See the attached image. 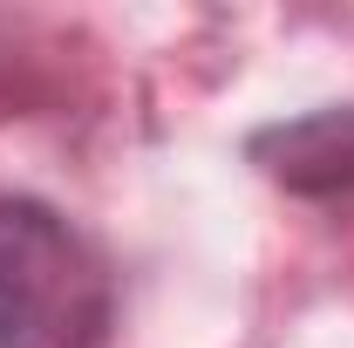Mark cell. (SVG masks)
<instances>
[{"label": "cell", "instance_id": "1", "mask_svg": "<svg viewBox=\"0 0 354 348\" xmlns=\"http://www.w3.org/2000/svg\"><path fill=\"white\" fill-rule=\"evenodd\" d=\"M116 273L48 198H0V348H102Z\"/></svg>", "mask_w": 354, "mask_h": 348}, {"label": "cell", "instance_id": "2", "mask_svg": "<svg viewBox=\"0 0 354 348\" xmlns=\"http://www.w3.org/2000/svg\"><path fill=\"white\" fill-rule=\"evenodd\" d=\"M245 157L293 198H313V205L354 198V103H327L307 116L266 123L245 143Z\"/></svg>", "mask_w": 354, "mask_h": 348}]
</instances>
